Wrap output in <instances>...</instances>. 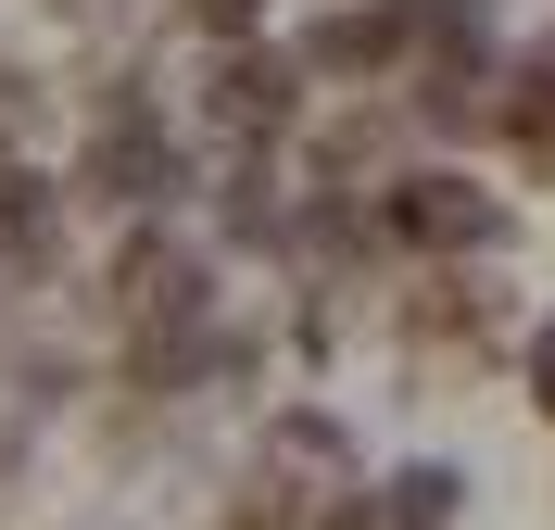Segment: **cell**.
<instances>
[{
  "instance_id": "cell-1",
  "label": "cell",
  "mask_w": 555,
  "mask_h": 530,
  "mask_svg": "<svg viewBox=\"0 0 555 530\" xmlns=\"http://www.w3.org/2000/svg\"><path fill=\"white\" fill-rule=\"evenodd\" d=\"M76 190L102 215H177L190 203V140L165 127V102L139 89V76H102V102H89V152H76Z\"/></svg>"
},
{
  "instance_id": "cell-2",
  "label": "cell",
  "mask_w": 555,
  "mask_h": 530,
  "mask_svg": "<svg viewBox=\"0 0 555 530\" xmlns=\"http://www.w3.org/2000/svg\"><path fill=\"white\" fill-rule=\"evenodd\" d=\"M304 89H315V76L291 64V38H215V64H203L215 152H291V140H304Z\"/></svg>"
},
{
  "instance_id": "cell-3",
  "label": "cell",
  "mask_w": 555,
  "mask_h": 530,
  "mask_svg": "<svg viewBox=\"0 0 555 530\" xmlns=\"http://www.w3.org/2000/svg\"><path fill=\"white\" fill-rule=\"evenodd\" d=\"M505 190H480L467 165H416V177H379V241L416 253V266H467V253H505Z\"/></svg>"
},
{
  "instance_id": "cell-4",
  "label": "cell",
  "mask_w": 555,
  "mask_h": 530,
  "mask_svg": "<svg viewBox=\"0 0 555 530\" xmlns=\"http://www.w3.org/2000/svg\"><path fill=\"white\" fill-rule=\"evenodd\" d=\"M102 316L127 328V341L215 316V253H203V241H177L165 215H127V253H114V279H102Z\"/></svg>"
},
{
  "instance_id": "cell-5",
  "label": "cell",
  "mask_w": 555,
  "mask_h": 530,
  "mask_svg": "<svg viewBox=\"0 0 555 530\" xmlns=\"http://www.w3.org/2000/svg\"><path fill=\"white\" fill-rule=\"evenodd\" d=\"M391 328H404V353L416 366H480V353H505V290L492 279H467V266H429L416 290H391Z\"/></svg>"
},
{
  "instance_id": "cell-6",
  "label": "cell",
  "mask_w": 555,
  "mask_h": 530,
  "mask_svg": "<svg viewBox=\"0 0 555 530\" xmlns=\"http://www.w3.org/2000/svg\"><path fill=\"white\" fill-rule=\"evenodd\" d=\"M253 467H266V480L304 505V518H315V505H341V493H366V455H353V429L328 417V404H278Z\"/></svg>"
},
{
  "instance_id": "cell-7",
  "label": "cell",
  "mask_w": 555,
  "mask_h": 530,
  "mask_svg": "<svg viewBox=\"0 0 555 530\" xmlns=\"http://www.w3.org/2000/svg\"><path fill=\"white\" fill-rule=\"evenodd\" d=\"M291 64H304L315 89H391V76H404V0H341V13H315V26L291 38Z\"/></svg>"
},
{
  "instance_id": "cell-8",
  "label": "cell",
  "mask_w": 555,
  "mask_h": 530,
  "mask_svg": "<svg viewBox=\"0 0 555 530\" xmlns=\"http://www.w3.org/2000/svg\"><path fill=\"white\" fill-rule=\"evenodd\" d=\"M64 228H76V190L51 165H26V152H0V279H51Z\"/></svg>"
},
{
  "instance_id": "cell-9",
  "label": "cell",
  "mask_w": 555,
  "mask_h": 530,
  "mask_svg": "<svg viewBox=\"0 0 555 530\" xmlns=\"http://www.w3.org/2000/svg\"><path fill=\"white\" fill-rule=\"evenodd\" d=\"M391 140H404V114L353 89V114H328V127L304 140V190H353V203H366V190L391 177Z\"/></svg>"
},
{
  "instance_id": "cell-10",
  "label": "cell",
  "mask_w": 555,
  "mask_h": 530,
  "mask_svg": "<svg viewBox=\"0 0 555 530\" xmlns=\"http://www.w3.org/2000/svg\"><path fill=\"white\" fill-rule=\"evenodd\" d=\"M278 215H291L278 152H228V165H215V241L228 253H278Z\"/></svg>"
},
{
  "instance_id": "cell-11",
  "label": "cell",
  "mask_w": 555,
  "mask_h": 530,
  "mask_svg": "<svg viewBox=\"0 0 555 530\" xmlns=\"http://www.w3.org/2000/svg\"><path fill=\"white\" fill-rule=\"evenodd\" d=\"M454 518H467V467H442V455H404L366 493V530H454Z\"/></svg>"
},
{
  "instance_id": "cell-12",
  "label": "cell",
  "mask_w": 555,
  "mask_h": 530,
  "mask_svg": "<svg viewBox=\"0 0 555 530\" xmlns=\"http://www.w3.org/2000/svg\"><path fill=\"white\" fill-rule=\"evenodd\" d=\"M492 38V0H404V64L416 51H480Z\"/></svg>"
},
{
  "instance_id": "cell-13",
  "label": "cell",
  "mask_w": 555,
  "mask_h": 530,
  "mask_svg": "<svg viewBox=\"0 0 555 530\" xmlns=\"http://www.w3.org/2000/svg\"><path fill=\"white\" fill-rule=\"evenodd\" d=\"M165 13L215 51V38H266V13H278V0H165Z\"/></svg>"
},
{
  "instance_id": "cell-14",
  "label": "cell",
  "mask_w": 555,
  "mask_h": 530,
  "mask_svg": "<svg viewBox=\"0 0 555 530\" xmlns=\"http://www.w3.org/2000/svg\"><path fill=\"white\" fill-rule=\"evenodd\" d=\"M228 530H304V505H291V493H278V480H266V467H253V480H241V493H228Z\"/></svg>"
},
{
  "instance_id": "cell-15",
  "label": "cell",
  "mask_w": 555,
  "mask_h": 530,
  "mask_svg": "<svg viewBox=\"0 0 555 530\" xmlns=\"http://www.w3.org/2000/svg\"><path fill=\"white\" fill-rule=\"evenodd\" d=\"M38 114H51V102H38V76H26V64H0V152H26V140H38Z\"/></svg>"
},
{
  "instance_id": "cell-16",
  "label": "cell",
  "mask_w": 555,
  "mask_h": 530,
  "mask_svg": "<svg viewBox=\"0 0 555 530\" xmlns=\"http://www.w3.org/2000/svg\"><path fill=\"white\" fill-rule=\"evenodd\" d=\"M518 379H530V404L555 417V316H530V328H518Z\"/></svg>"
},
{
  "instance_id": "cell-17",
  "label": "cell",
  "mask_w": 555,
  "mask_h": 530,
  "mask_svg": "<svg viewBox=\"0 0 555 530\" xmlns=\"http://www.w3.org/2000/svg\"><path fill=\"white\" fill-rule=\"evenodd\" d=\"M26 429H38V417H26V404H13V391H0V493L26 480Z\"/></svg>"
}]
</instances>
